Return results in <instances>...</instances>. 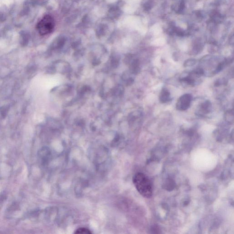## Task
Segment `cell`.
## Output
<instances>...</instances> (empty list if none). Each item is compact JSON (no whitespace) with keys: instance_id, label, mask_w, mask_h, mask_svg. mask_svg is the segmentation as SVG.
<instances>
[{"instance_id":"cell-1","label":"cell","mask_w":234,"mask_h":234,"mask_svg":"<svg viewBox=\"0 0 234 234\" xmlns=\"http://www.w3.org/2000/svg\"><path fill=\"white\" fill-rule=\"evenodd\" d=\"M133 182L138 192L142 196L146 198L152 196V185L146 175L142 173H137L134 176Z\"/></svg>"},{"instance_id":"cell-2","label":"cell","mask_w":234,"mask_h":234,"mask_svg":"<svg viewBox=\"0 0 234 234\" xmlns=\"http://www.w3.org/2000/svg\"><path fill=\"white\" fill-rule=\"evenodd\" d=\"M55 26V21L52 17L47 15L38 22L36 25V28L41 35L44 36L51 33L53 31Z\"/></svg>"},{"instance_id":"cell-3","label":"cell","mask_w":234,"mask_h":234,"mask_svg":"<svg viewBox=\"0 0 234 234\" xmlns=\"http://www.w3.org/2000/svg\"><path fill=\"white\" fill-rule=\"evenodd\" d=\"M192 97L191 94L186 93L182 95L177 100L176 103V108L179 111H185L189 108L192 101Z\"/></svg>"},{"instance_id":"cell-4","label":"cell","mask_w":234,"mask_h":234,"mask_svg":"<svg viewBox=\"0 0 234 234\" xmlns=\"http://www.w3.org/2000/svg\"><path fill=\"white\" fill-rule=\"evenodd\" d=\"M212 110V104L209 100H206L202 102L198 108L197 114L200 116H203L211 112Z\"/></svg>"},{"instance_id":"cell-5","label":"cell","mask_w":234,"mask_h":234,"mask_svg":"<svg viewBox=\"0 0 234 234\" xmlns=\"http://www.w3.org/2000/svg\"><path fill=\"white\" fill-rule=\"evenodd\" d=\"M171 99V96L169 91L167 88H163L161 90L159 95V100L162 103H165L168 102Z\"/></svg>"},{"instance_id":"cell-6","label":"cell","mask_w":234,"mask_h":234,"mask_svg":"<svg viewBox=\"0 0 234 234\" xmlns=\"http://www.w3.org/2000/svg\"><path fill=\"white\" fill-rule=\"evenodd\" d=\"M225 120L229 123H233L234 121V112L233 110H229L225 114Z\"/></svg>"},{"instance_id":"cell-7","label":"cell","mask_w":234,"mask_h":234,"mask_svg":"<svg viewBox=\"0 0 234 234\" xmlns=\"http://www.w3.org/2000/svg\"><path fill=\"white\" fill-rule=\"evenodd\" d=\"M75 234H92V232L88 229L85 228H80L75 231Z\"/></svg>"},{"instance_id":"cell-8","label":"cell","mask_w":234,"mask_h":234,"mask_svg":"<svg viewBox=\"0 0 234 234\" xmlns=\"http://www.w3.org/2000/svg\"><path fill=\"white\" fill-rule=\"evenodd\" d=\"M196 60L194 59H191L186 60L184 64V66L185 67H189L194 66L196 64Z\"/></svg>"},{"instance_id":"cell-9","label":"cell","mask_w":234,"mask_h":234,"mask_svg":"<svg viewBox=\"0 0 234 234\" xmlns=\"http://www.w3.org/2000/svg\"><path fill=\"white\" fill-rule=\"evenodd\" d=\"M165 186L167 188V190H172L173 189V187H174V182H173L172 180L168 179L166 182Z\"/></svg>"}]
</instances>
